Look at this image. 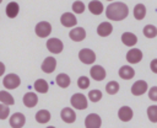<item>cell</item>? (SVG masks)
I'll return each mask as SVG.
<instances>
[{"mask_svg": "<svg viewBox=\"0 0 157 128\" xmlns=\"http://www.w3.org/2000/svg\"><path fill=\"white\" fill-rule=\"evenodd\" d=\"M128 15H129L128 5L119 1L109 4L105 10V16L112 21H121L125 17H128Z\"/></svg>", "mask_w": 157, "mask_h": 128, "instance_id": "cell-1", "label": "cell"}, {"mask_svg": "<svg viewBox=\"0 0 157 128\" xmlns=\"http://www.w3.org/2000/svg\"><path fill=\"white\" fill-rule=\"evenodd\" d=\"M71 106L76 110H86L87 108V100L83 94H74L70 98Z\"/></svg>", "mask_w": 157, "mask_h": 128, "instance_id": "cell-2", "label": "cell"}, {"mask_svg": "<svg viewBox=\"0 0 157 128\" xmlns=\"http://www.w3.org/2000/svg\"><path fill=\"white\" fill-rule=\"evenodd\" d=\"M34 31H36V34H37L38 37L45 38V37H48V36L50 34V32H52V25H50L49 22H47V21H40L39 23L36 25Z\"/></svg>", "mask_w": 157, "mask_h": 128, "instance_id": "cell-3", "label": "cell"}, {"mask_svg": "<svg viewBox=\"0 0 157 128\" xmlns=\"http://www.w3.org/2000/svg\"><path fill=\"white\" fill-rule=\"evenodd\" d=\"M20 84H21V79H20V76L16 75V74H7V75L2 79V85H4L6 89H9V90L18 87Z\"/></svg>", "mask_w": 157, "mask_h": 128, "instance_id": "cell-4", "label": "cell"}, {"mask_svg": "<svg viewBox=\"0 0 157 128\" xmlns=\"http://www.w3.org/2000/svg\"><path fill=\"white\" fill-rule=\"evenodd\" d=\"M78 58L83 64H92L96 60V54L90 48H83L78 52Z\"/></svg>", "mask_w": 157, "mask_h": 128, "instance_id": "cell-5", "label": "cell"}, {"mask_svg": "<svg viewBox=\"0 0 157 128\" xmlns=\"http://www.w3.org/2000/svg\"><path fill=\"white\" fill-rule=\"evenodd\" d=\"M47 48H48V50H50L52 53H54V54H59L61 50H63V48H64V44H63V42L59 39V38H49L48 41H47Z\"/></svg>", "mask_w": 157, "mask_h": 128, "instance_id": "cell-6", "label": "cell"}, {"mask_svg": "<svg viewBox=\"0 0 157 128\" xmlns=\"http://www.w3.org/2000/svg\"><path fill=\"white\" fill-rule=\"evenodd\" d=\"M102 124V119L97 113H90L85 119L86 128H99Z\"/></svg>", "mask_w": 157, "mask_h": 128, "instance_id": "cell-7", "label": "cell"}, {"mask_svg": "<svg viewBox=\"0 0 157 128\" xmlns=\"http://www.w3.org/2000/svg\"><path fill=\"white\" fill-rule=\"evenodd\" d=\"M26 123V117L21 112H16L10 117V126L12 128H22Z\"/></svg>", "mask_w": 157, "mask_h": 128, "instance_id": "cell-8", "label": "cell"}, {"mask_svg": "<svg viewBox=\"0 0 157 128\" xmlns=\"http://www.w3.org/2000/svg\"><path fill=\"white\" fill-rule=\"evenodd\" d=\"M147 91V82L145 80H137L131 86V94L135 96H141Z\"/></svg>", "mask_w": 157, "mask_h": 128, "instance_id": "cell-9", "label": "cell"}, {"mask_svg": "<svg viewBox=\"0 0 157 128\" xmlns=\"http://www.w3.org/2000/svg\"><path fill=\"white\" fill-rule=\"evenodd\" d=\"M142 59V52L137 48H132L126 53V60L130 64H137Z\"/></svg>", "mask_w": 157, "mask_h": 128, "instance_id": "cell-10", "label": "cell"}, {"mask_svg": "<svg viewBox=\"0 0 157 128\" xmlns=\"http://www.w3.org/2000/svg\"><path fill=\"white\" fill-rule=\"evenodd\" d=\"M90 74H91V78L96 81H102L105 78V70L101 65H93L90 70Z\"/></svg>", "mask_w": 157, "mask_h": 128, "instance_id": "cell-11", "label": "cell"}, {"mask_svg": "<svg viewBox=\"0 0 157 128\" xmlns=\"http://www.w3.org/2000/svg\"><path fill=\"white\" fill-rule=\"evenodd\" d=\"M60 22H61V25L65 26V27H74V26L77 23V20H76V17H75L74 14H71V12H65V14L61 15Z\"/></svg>", "mask_w": 157, "mask_h": 128, "instance_id": "cell-12", "label": "cell"}, {"mask_svg": "<svg viewBox=\"0 0 157 128\" xmlns=\"http://www.w3.org/2000/svg\"><path fill=\"white\" fill-rule=\"evenodd\" d=\"M69 36H70V38H71L72 41H75V42H81V41H83L85 37H86V31H85V28H82V27H75V28H72V30L70 31Z\"/></svg>", "mask_w": 157, "mask_h": 128, "instance_id": "cell-13", "label": "cell"}, {"mask_svg": "<svg viewBox=\"0 0 157 128\" xmlns=\"http://www.w3.org/2000/svg\"><path fill=\"white\" fill-rule=\"evenodd\" d=\"M55 66H56V60L53 57H47L44 59V62L42 63V70L47 74L53 73L55 70Z\"/></svg>", "mask_w": 157, "mask_h": 128, "instance_id": "cell-14", "label": "cell"}, {"mask_svg": "<svg viewBox=\"0 0 157 128\" xmlns=\"http://www.w3.org/2000/svg\"><path fill=\"white\" fill-rule=\"evenodd\" d=\"M60 116H61V119H63L64 122H66V123H74L75 119H76V113H75V111L71 110V108H69V107L63 108Z\"/></svg>", "mask_w": 157, "mask_h": 128, "instance_id": "cell-15", "label": "cell"}, {"mask_svg": "<svg viewBox=\"0 0 157 128\" xmlns=\"http://www.w3.org/2000/svg\"><path fill=\"white\" fill-rule=\"evenodd\" d=\"M134 116L132 110L129 106H123L120 107V110L118 111V117L123 121V122H129Z\"/></svg>", "mask_w": 157, "mask_h": 128, "instance_id": "cell-16", "label": "cell"}, {"mask_svg": "<svg viewBox=\"0 0 157 128\" xmlns=\"http://www.w3.org/2000/svg\"><path fill=\"white\" fill-rule=\"evenodd\" d=\"M112 31H113V26H112V23H109V22H102V23H99V26L97 27V33H98V36H101V37H107V36H109V34L112 33Z\"/></svg>", "mask_w": 157, "mask_h": 128, "instance_id": "cell-17", "label": "cell"}, {"mask_svg": "<svg viewBox=\"0 0 157 128\" xmlns=\"http://www.w3.org/2000/svg\"><path fill=\"white\" fill-rule=\"evenodd\" d=\"M38 102V96L34 94V92H27L25 96H23V103L26 107L28 108H32L37 105Z\"/></svg>", "mask_w": 157, "mask_h": 128, "instance_id": "cell-18", "label": "cell"}, {"mask_svg": "<svg viewBox=\"0 0 157 128\" xmlns=\"http://www.w3.org/2000/svg\"><path fill=\"white\" fill-rule=\"evenodd\" d=\"M121 41H123V43H124L125 46L132 47V46L136 44L137 37H136L134 33H131V32H124V33L121 34Z\"/></svg>", "mask_w": 157, "mask_h": 128, "instance_id": "cell-19", "label": "cell"}, {"mask_svg": "<svg viewBox=\"0 0 157 128\" xmlns=\"http://www.w3.org/2000/svg\"><path fill=\"white\" fill-rule=\"evenodd\" d=\"M135 75V70L129 66V65H123L120 69H119V76L121 79H125V80H129V79H132Z\"/></svg>", "mask_w": 157, "mask_h": 128, "instance_id": "cell-20", "label": "cell"}, {"mask_svg": "<svg viewBox=\"0 0 157 128\" xmlns=\"http://www.w3.org/2000/svg\"><path fill=\"white\" fill-rule=\"evenodd\" d=\"M88 10L93 14V15H101L103 11V4L98 0H92L88 4Z\"/></svg>", "mask_w": 157, "mask_h": 128, "instance_id": "cell-21", "label": "cell"}, {"mask_svg": "<svg viewBox=\"0 0 157 128\" xmlns=\"http://www.w3.org/2000/svg\"><path fill=\"white\" fill-rule=\"evenodd\" d=\"M18 11H20V7H18V4L17 2L11 1V2L7 4V6H6V15L9 17H11V18L16 17L17 14H18Z\"/></svg>", "mask_w": 157, "mask_h": 128, "instance_id": "cell-22", "label": "cell"}, {"mask_svg": "<svg viewBox=\"0 0 157 128\" xmlns=\"http://www.w3.org/2000/svg\"><path fill=\"white\" fill-rule=\"evenodd\" d=\"M34 90L37 91V92H39V94H45L47 91H48V89H49V85H48V82L44 80V79H38V80H36V82H34Z\"/></svg>", "mask_w": 157, "mask_h": 128, "instance_id": "cell-23", "label": "cell"}, {"mask_svg": "<svg viewBox=\"0 0 157 128\" xmlns=\"http://www.w3.org/2000/svg\"><path fill=\"white\" fill-rule=\"evenodd\" d=\"M50 119V113L47 110H39L36 113V121L38 123H47Z\"/></svg>", "mask_w": 157, "mask_h": 128, "instance_id": "cell-24", "label": "cell"}, {"mask_svg": "<svg viewBox=\"0 0 157 128\" xmlns=\"http://www.w3.org/2000/svg\"><path fill=\"white\" fill-rule=\"evenodd\" d=\"M146 16V7L144 4H137L134 7V17L136 20H142Z\"/></svg>", "mask_w": 157, "mask_h": 128, "instance_id": "cell-25", "label": "cell"}, {"mask_svg": "<svg viewBox=\"0 0 157 128\" xmlns=\"http://www.w3.org/2000/svg\"><path fill=\"white\" fill-rule=\"evenodd\" d=\"M55 80H56V84H58L60 87H67V86L70 85V82H71L69 75H67V74H64V73L59 74Z\"/></svg>", "mask_w": 157, "mask_h": 128, "instance_id": "cell-26", "label": "cell"}, {"mask_svg": "<svg viewBox=\"0 0 157 128\" xmlns=\"http://www.w3.org/2000/svg\"><path fill=\"white\" fill-rule=\"evenodd\" d=\"M0 101H1V103H5V105H13L15 103L13 97L5 90L0 91Z\"/></svg>", "mask_w": 157, "mask_h": 128, "instance_id": "cell-27", "label": "cell"}, {"mask_svg": "<svg viewBox=\"0 0 157 128\" xmlns=\"http://www.w3.org/2000/svg\"><path fill=\"white\" fill-rule=\"evenodd\" d=\"M144 34L147 38H153L157 36V28L153 25H147L144 27Z\"/></svg>", "mask_w": 157, "mask_h": 128, "instance_id": "cell-28", "label": "cell"}, {"mask_svg": "<svg viewBox=\"0 0 157 128\" xmlns=\"http://www.w3.org/2000/svg\"><path fill=\"white\" fill-rule=\"evenodd\" d=\"M105 91L109 94V95H115L118 91H119V84L117 81H109L107 85H105Z\"/></svg>", "mask_w": 157, "mask_h": 128, "instance_id": "cell-29", "label": "cell"}, {"mask_svg": "<svg viewBox=\"0 0 157 128\" xmlns=\"http://www.w3.org/2000/svg\"><path fill=\"white\" fill-rule=\"evenodd\" d=\"M147 116H148V119L151 122L157 123V106L156 105L148 106V108H147Z\"/></svg>", "mask_w": 157, "mask_h": 128, "instance_id": "cell-30", "label": "cell"}, {"mask_svg": "<svg viewBox=\"0 0 157 128\" xmlns=\"http://www.w3.org/2000/svg\"><path fill=\"white\" fill-rule=\"evenodd\" d=\"M88 98L92 101V102H98L101 98H102V92L99 90H91L88 92Z\"/></svg>", "mask_w": 157, "mask_h": 128, "instance_id": "cell-31", "label": "cell"}, {"mask_svg": "<svg viewBox=\"0 0 157 128\" xmlns=\"http://www.w3.org/2000/svg\"><path fill=\"white\" fill-rule=\"evenodd\" d=\"M72 11L76 12V14H82L85 11V4L82 1H80V0L75 1L72 4Z\"/></svg>", "mask_w": 157, "mask_h": 128, "instance_id": "cell-32", "label": "cell"}, {"mask_svg": "<svg viewBox=\"0 0 157 128\" xmlns=\"http://www.w3.org/2000/svg\"><path fill=\"white\" fill-rule=\"evenodd\" d=\"M77 85H78V87L82 89V90L87 89V87L90 86V80H88V78H87V76H80L78 80H77Z\"/></svg>", "mask_w": 157, "mask_h": 128, "instance_id": "cell-33", "label": "cell"}, {"mask_svg": "<svg viewBox=\"0 0 157 128\" xmlns=\"http://www.w3.org/2000/svg\"><path fill=\"white\" fill-rule=\"evenodd\" d=\"M7 114H9V107H7V105L1 103L0 105V118L1 119H5L7 117Z\"/></svg>", "mask_w": 157, "mask_h": 128, "instance_id": "cell-34", "label": "cell"}, {"mask_svg": "<svg viewBox=\"0 0 157 128\" xmlns=\"http://www.w3.org/2000/svg\"><path fill=\"white\" fill-rule=\"evenodd\" d=\"M148 97L152 101H157V86H152L148 90Z\"/></svg>", "mask_w": 157, "mask_h": 128, "instance_id": "cell-35", "label": "cell"}, {"mask_svg": "<svg viewBox=\"0 0 157 128\" xmlns=\"http://www.w3.org/2000/svg\"><path fill=\"white\" fill-rule=\"evenodd\" d=\"M150 68H151V70H152L153 73H156V74H157V59H153V60L151 62Z\"/></svg>", "mask_w": 157, "mask_h": 128, "instance_id": "cell-36", "label": "cell"}, {"mask_svg": "<svg viewBox=\"0 0 157 128\" xmlns=\"http://www.w3.org/2000/svg\"><path fill=\"white\" fill-rule=\"evenodd\" d=\"M47 128H55V127H53V126H49V127H47Z\"/></svg>", "mask_w": 157, "mask_h": 128, "instance_id": "cell-37", "label": "cell"}, {"mask_svg": "<svg viewBox=\"0 0 157 128\" xmlns=\"http://www.w3.org/2000/svg\"><path fill=\"white\" fill-rule=\"evenodd\" d=\"M108 1H112V0H108Z\"/></svg>", "mask_w": 157, "mask_h": 128, "instance_id": "cell-38", "label": "cell"}]
</instances>
